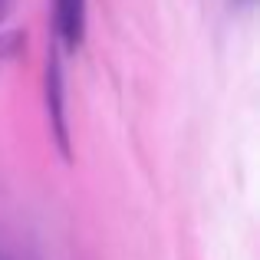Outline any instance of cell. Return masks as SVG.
I'll use <instances>...</instances> for the list:
<instances>
[{"instance_id":"6da1fadb","label":"cell","mask_w":260,"mask_h":260,"mask_svg":"<svg viewBox=\"0 0 260 260\" xmlns=\"http://www.w3.org/2000/svg\"><path fill=\"white\" fill-rule=\"evenodd\" d=\"M46 112H50V125L56 135V145L63 158H70V122H66V86H63V63L53 53L46 63Z\"/></svg>"},{"instance_id":"5b68a950","label":"cell","mask_w":260,"mask_h":260,"mask_svg":"<svg viewBox=\"0 0 260 260\" xmlns=\"http://www.w3.org/2000/svg\"><path fill=\"white\" fill-rule=\"evenodd\" d=\"M237 4H254V0H237Z\"/></svg>"},{"instance_id":"277c9868","label":"cell","mask_w":260,"mask_h":260,"mask_svg":"<svg viewBox=\"0 0 260 260\" xmlns=\"http://www.w3.org/2000/svg\"><path fill=\"white\" fill-rule=\"evenodd\" d=\"M10 7H13V0H0V26H4V20L10 17Z\"/></svg>"},{"instance_id":"7a4b0ae2","label":"cell","mask_w":260,"mask_h":260,"mask_svg":"<svg viewBox=\"0 0 260 260\" xmlns=\"http://www.w3.org/2000/svg\"><path fill=\"white\" fill-rule=\"evenodd\" d=\"M56 33L66 50L76 53L86 37V0H56Z\"/></svg>"},{"instance_id":"3957f363","label":"cell","mask_w":260,"mask_h":260,"mask_svg":"<svg viewBox=\"0 0 260 260\" xmlns=\"http://www.w3.org/2000/svg\"><path fill=\"white\" fill-rule=\"evenodd\" d=\"M26 33L23 30H0V66H7L17 53H23Z\"/></svg>"}]
</instances>
